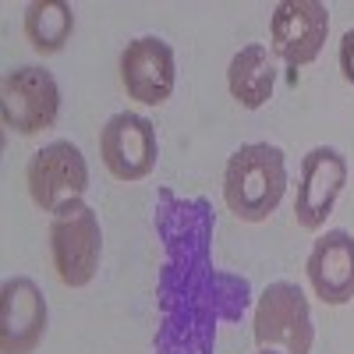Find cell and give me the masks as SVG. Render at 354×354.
I'll return each mask as SVG.
<instances>
[{
	"mask_svg": "<svg viewBox=\"0 0 354 354\" xmlns=\"http://www.w3.org/2000/svg\"><path fill=\"white\" fill-rule=\"evenodd\" d=\"M287 195V153L273 142L238 145L223 167V205L241 223H266Z\"/></svg>",
	"mask_w": 354,
	"mask_h": 354,
	"instance_id": "1",
	"label": "cell"
},
{
	"mask_svg": "<svg viewBox=\"0 0 354 354\" xmlns=\"http://www.w3.org/2000/svg\"><path fill=\"white\" fill-rule=\"evenodd\" d=\"M103 259V223L85 198L50 216V262L64 287L82 290L96 280Z\"/></svg>",
	"mask_w": 354,
	"mask_h": 354,
	"instance_id": "2",
	"label": "cell"
},
{
	"mask_svg": "<svg viewBox=\"0 0 354 354\" xmlns=\"http://www.w3.org/2000/svg\"><path fill=\"white\" fill-rule=\"evenodd\" d=\"M252 337L259 351L312 354L315 322H312V305L305 298V290L290 280H273L255 301Z\"/></svg>",
	"mask_w": 354,
	"mask_h": 354,
	"instance_id": "3",
	"label": "cell"
},
{
	"mask_svg": "<svg viewBox=\"0 0 354 354\" xmlns=\"http://www.w3.org/2000/svg\"><path fill=\"white\" fill-rule=\"evenodd\" d=\"M25 188L36 209L57 213L68 202H78L88 192V160L71 138H53L36 149L25 163Z\"/></svg>",
	"mask_w": 354,
	"mask_h": 354,
	"instance_id": "4",
	"label": "cell"
},
{
	"mask_svg": "<svg viewBox=\"0 0 354 354\" xmlns=\"http://www.w3.org/2000/svg\"><path fill=\"white\" fill-rule=\"evenodd\" d=\"M61 113V85L46 68L21 64L11 68L0 82V117L4 128L15 135H39L53 128Z\"/></svg>",
	"mask_w": 354,
	"mask_h": 354,
	"instance_id": "5",
	"label": "cell"
},
{
	"mask_svg": "<svg viewBox=\"0 0 354 354\" xmlns=\"http://www.w3.org/2000/svg\"><path fill=\"white\" fill-rule=\"evenodd\" d=\"M100 160L117 181H145L160 163L156 124L135 110H117L100 128Z\"/></svg>",
	"mask_w": 354,
	"mask_h": 354,
	"instance_id": "6",
	"label": "cell"
},
{
	"mask_svg": "<svg viewBox=\"0 0 354 354\" xmlns=\"http://www.w3.org/2000/svg\"><path fill=\"white\" fill-rule=\"evenodd\" d=\"M347 156L337 145H312L301 156V177H298V198H294V223L315 234L326 227V220L337 209V198L347 185Z\"/></svg>",
	"mask_w": 354,
	"mask_h": 354,
	"instance_id": "7",
	"label": "cell"
},
{
	"mask_svg": "<svg viewBox=\"0 0 354 354\" xmlns=\"http://www.w3.org/2000/svg\"><path fill=\"white\" fill-rule=\"evenodd\" d=\"M330 11L322 0H280L270 15V50L290 71L308 68L326 46Z\"/></svg>",
	"mask_w": 354,
	"mask_h": 354,
	"instance_id": "8",
	"label": "cell"
},
{
	"mask_svg": "<svg viewBox=\"0 0 354 354\" xmlns=\"http://www.w3.org/2000/svg\"><path fill=\"white\" fill-rule=\"evenodd\" d=\"M117 71H121V85H124L128 100L142 106H163L174 96L177 57L163 36H135L121 50Z\"/></svg>",
	"mask_w": 354,
	"mask_h": 354,
	"instance_id": "9",
	"label": "cell"
},
{
	"mask_svg": "<svg viewBox=\"0 0 354 354\" xmlns=\"http://www.w3.org/2000/svg\"><path fill=\"white\" fill-rule=\"evenodd\" d=\"M50 330L46 294L32 277H8L0 287V354H32Z\"/></svg>",
	"mask_w": 354,
	"mask_h": 354,
	"instance_id": "10",
	"label": "cell"
},
{
	"mask_svg": "<svg viewBox=\"0 0 354 354\" xmlns=\"http://www.w3.org/2000/svg\"><path fill=\"white\" fill-rule=\"evenodd\" d=\"M305 277L322 305L330 308L351 305L354 301V234L340 227L322 234L305 259Z\"/></svg>",
	"mask_w": 354,
	"mask_h": 354,
	"instance_id": "11",
	"label": "cell"
},
{
	"mask_svg": "<svg viewBox=\"0 0 354 354\" xmlns=\"http://www.w3.org/2000/svg\"><path fill=\"white\" fill-rule=\"evenodd\" d=\"M227 93L245 110H262L277 93V57L266 43H248L227 64Z\"/></svg>",
	"mask_w": 354,
	"mask_h": 354,
	"instance_id": "12",
	"label": "cell"
},
{
	"mask_svg": "<svg viewBox=\"0 0 354 354\" xmlns=\"http://www.w3.org/2000/svg\"><path fill=\"white\" fill-rule=\"evenodd\" d=\"M21 32L36 53H43V57L61 53L71 43V32H75V11L64 0H32V4L25 8Z\"/></svg>",
	"mask_w": 354,
	"mask_h": 354,
	"instance_id": "13",
	"label": "cell"
},
{
	"mask_svg": "<svg viewBox=\"0 0 354 354\" xmlns=\"http://www.w3.org/2000/svg\"><path fill=\"white\" fill-rule=\"evenodd\" d=\"M337 64H340V75L347 85H354V28L340 36V46H337Z\"/></svg>",
	"mask_w": 354,
	"mask_h": 354,
	"instance_id": "14",
	"label": "cell"
},
{
	"mask_svg": "<svg viewBox=\"0 0 354 354\" xmlns=\"http://www.w3.org/2000/svg\"><path fill=\"white\" fill-rule=\"evenodd\" d=\"M255 354H280V351H255Z\"/></svg>",
	"mask_w": 354,
	"mask_h": 354,
	"instance_id": "15",
	"label": "cell"
}]
</instances>
